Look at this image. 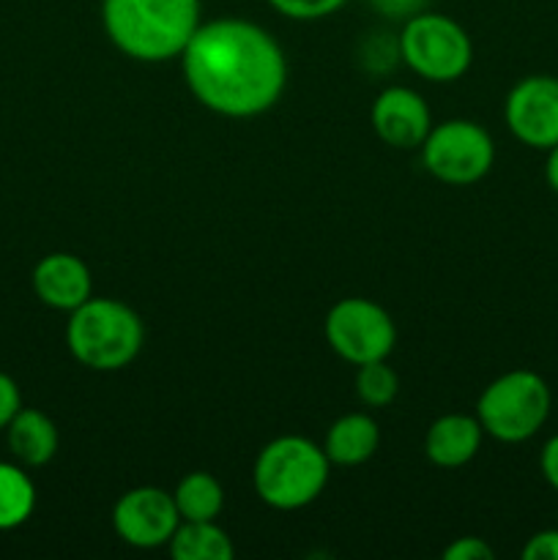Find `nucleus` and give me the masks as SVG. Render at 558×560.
<instances>
[{
  "label": "nucleus",
  "mask_w": 558,
  "mask_h": 560,
  "mask_svg": "<svg viewBox=\"0 0 558 560\" xmlns=\"http://www.w3.org/2000/svg\"><path fill=\"white\" fill-rule=\"evenodd\" d=\"M523 560H558V528L539 530L523 547Z\"/></svg>",
  "instance_id": "4be33fe9"
},
{
  "label": "nucleus",
  "mask_w": 558,
  "mask_h": 560,
  "mask_svg": "<svg viewBox=\"0 0 558 560\" xmlns=\"http://www.w3.org/2000/svg\"><path fill=\"white\" fill-rule=\"evenodd\" d=\"M492 556H496L492 547L479 536H463L443 550L446 560H492Z\"/></svg>",
  "instance_id": "412c9836"
},
{
  "label": "nucleus",
  "mask_w": 558,
  "mask_h": 560,
  "mask_svg": "<svg viewBox=\"0 0 558 560\" xmlns=\"http://www.w3.org/2000/svg\"><path fill=\"white\" fill-rule=\"evenodd\" d=\"M550 408L553 394L545 377L531 370H512L479 394L476 419L485 435L501 443H523L545 427Z\"/></svg>",
  "instance_id": "39448f33"
},
{
  "label": "nucleus",
  "mask_w": 558,
  "mask_h": 560,
  "mask_svg": "<svg viewBox=\"0 0 558 560\" xmlns=\"http://www.w3.org/2000/svg\"><path fill=\"white\" fill-rule=\"evenodd\" d=\"M481 435L485 430L476 416L446 413L432 421L427 430L425 454L438 468H463L479 454Z\"/></svg>",
  "instance_id": "ddd939ff"
},
{
  "label": "nucleus",
  "mask_w": 558,
  "mask_h": 560,
  "mask_svg": "<svg viewBox=\"0 0 558 560\" xmlns=\"http://www.w3.org/2000/svg\"><path fill=\"white\" fill-rule=\"evenodd\" d=\"M397 392L399 377L386 364V359L361 364L359 372H356V394H359L361 405H367V408H386L397 399Z\"/></svg>",
  "instance_id": "6ab92c4d"
},
{
  "label": "nucleus",
  "mask_w": 558,
  "mask_h": 560,
  "mask_svg": "<svg viewBox=\"0 0 558 560\" xmlns=\"http://www.w3.org/2000/svg\"><path fill=\"white\" fill-rule=\"evenodd\" d=\"M372 5L386 16H414L419 14L425 0H372Z\"/></svg>",
  "instance_id": "393cba45"
},
{
  "label": "nucleus",
  "mask_w": 558,
  "mask_h": 560,
  "mask_svg": "<svg viewBox=\"0 0 558 560\" xmlns=\"http://www.w3.org/2000/svg\"><path fill=\"white\" fill-rule=\"evenodd\" d=\"M496 162V145L487 129L465 118L432 126L421 142V164L432 178L449 186H470L485 178Z\"/></svg>",
  "instance_id": "0eeeda50"
},
{
  "label": "nucleus",
  "mask_w": 558,
  "mask_h": 560,
  "mask_svg": "<svg viewBox=\"0 0 558 560\" xmlns=\"http://www.w3.org/2000/svg\"><path fill=\"white\" fill-rule=\"evenodd\" d=\"M181 69L191 96L224 118L268 113L288 82L284 52L271 33L235 16L200 22L181 52Z\"/></svg>",
  "instance_id": "f257e3e1"
},
{
  "label": "nucleus",
  "mask_w": 558,
  "mask_h": 560,
  "mask_svg": "<svg viewBox=\"0 0 558 560\" xmlns=\"http://www.w3.org/2000/svg\"><path fill=\"white\" fill-rule=\"evenodd\" d=\"M170 556L175 560H230L235 556V547L213 520H202V523L181 520L170 539Z\"/></svg>",
  "instance_id": "dca6fc26"
},
{
  "label": "nucleus",
  "mask_w": 558,
  "mask_h": 560,
  "mask_svg": "<svg viewBox=\"0 0 558 560\" xmlns=\"http://www.w3.org/2000/svg\"><path fill=\"white\" fill-rule=\"evenodd\" d=\"M175 509H178L184 523H202V520H217L224 506V490L211 474L195 470L186 474L173 490Z\"/></svg>",
  "instance_id": "f3484780"
},
{
  "label": "nucleus",
  "mask_w": 558,
  "mask_h": 560,
  "mask_svg": "<svg viewBox=\"0 0 558 560\" xmlns=\"http://www.w3.org/2000/svg\"><path fill=\"white\" fill-rule=\"evenodd\" d=\"M377 446H381L377 421L367 413H345L328 427L323 452L332 465L356 468V465H364L377 452Z\"/></svg>",
  "instance_id": "2eb2a0df"
},
{
  "label": "nucleus",
  "mask_w": 558,
  "mask_h": 560,
  "mask_svg": "<svg viewBox=\"0 0 558 560\" xmlns=\"http://www.w3.org/2000/svg\"><path fill=\"white\" fill-rule=\"evenodd\" d=\"M372 129L388 148H397V151L421 148L432 129L430 107L421 93L392 85L377 93L372 102Z\"/></svg>",
  "instance_id": "9b49d317"
},
{
  "label": "nucleus",
  "mask_w": 558,
  "mask_h": 560,
  "mask_svg": "<svg viewBox=\"0 0 558 560\" xmlns=\"http://www.w3.org/2000/svg\"><path fill=\"white\" fill-rule=\"evenodd\" d=\"M33 293L49 310L74 312L93 293L91 268L69 252L44 255L33 268Z\"/></svg>",
  "instance_id": "f8f14e48"
},
{
  "label": "nucleus",
  "mask_w": 558,
  "mask_h": 560,
  "mask_svg": "<svg viewBox=\"0 0 558 560\" xmlns=\"http://www.w3.org/2000/svg\"><path fill=\"white\" fill-rule=\"evenodd\" d=\"M323 334L334 353L348 364H370L392 355L397 345V328L392 315L370 299H342L328 310Z\"/></svg>",
  "instance_id": "6e6552de"
},
{
  "label": "nucleus",
  "mask_w": 558,
  "mask_h": 560,
  "mask_svg": "<svg viewBox=\"0 0 558 560\" xmlns=\"http://www.w3.org/2000/svg\"><path fill=\"white\" fill-rule=\"evenodd\" d=\"M9 448L22 468H42L58 454V427L36 408H20L5 427Z\"/></svg>",
  "instance_id": "4468645a"
},
{
  "label": "nucleus",
  "mask_w": 558,
  "mask_h": 560,
  "mask_svg": "<svg viewBox=\"0 0 558 560\" xmlns=\"http://www.w3.org/2000/svg\"><path fill=\"white\" fill-rule=\"evenodd\" d=\"M397 52L410 71L432 82H454L470 69L474 44L452 16L419 11L399 31Z\"/></svg>",
  "instance_id": "423d86ee"
},
{
  "label": "nucleus",
  "mask_w": 558,
  "mask_h": 560,
  "mask_svg": "<svg viewBox=\"0 0 558 560\" xmlns=\"http://www.w3.org/2000/svg\"><path fill=\"white\" fill-rule=\"evenodd\" d=\"M22 408V394L16 386L14 377H9L5 372H0V430L9 427V421L14 419L16 410Z\"/></svg>",
  "instance_id": "5701e85b"
},
{
  "label": "nucleus",
  "mask_w": 558,
  "mask_h": 560,
  "mask_svg": "<svg viewBox=\"0 0 558 560\" xmlns=\"http://www.w3.org/2000/svg\"><path fill=\"white\" fill-rule=\"evenodd\" d=\"M326 452L310 438L282 435L257 454L252 485L257 498L277 512H295L323 495L328 485Z\"/></svg>",
  "instance_id": "20e7f679"
},
{
  "label": "nucleus",
  "mask_w": 558,
  "mask_h": 560,
  "mask_svg": "<svg viewBox=\"0 0 558 560\" xmlns=\"http://www.w3.org/2000/svg\"><path fill=\"white\" fill-rule=\"evenodd\" d=\"M36 509V487L22 465L0 463V530H14L31 520Z\"/></svg>",
  "instance_id": "a211bd4d"
},
{
  "label": "nucleus",
  "mask_w": 558,
  "mask_h": 560,
  "mask_svg": "<svg viewBox=\"0 0 558 560\" xmlns=\"http://www.w3.org/2000/svg\"><path fill=\"white\" fill-rule=\"evenodd\" d=\"M545 180L553 191L558 195V145H553L547 151V162H545Z\"/></svg>",
  "instance_id": "a878e982"
},
{
  "label": "nucleus",
  "mask_w": 558,
  "mask_h": 560,
  "mask_svg": "<svg viewBox=\"0 0 558 560\" xmlns=\"http://www.w3.org/2000/svg\"><path fill=\"white\" fill-rule=\"evenodd\" d=\"M66 345L82 366L96 372H118L140 355L146 326L131 306L118 299H88L69 312Z\"/></svg>",
  "instance_id": "7ed1b4c3"
},
{
  "label": "nucleus",
  "mask_w": 558,
  "mask_h": 560,
  "mask_svg": "<svg viewBox=\"0 0 558 560\" xmlns=\"http://www.w3.org/2000/svg\"><path fill=\"white\" fill-rule=\"evenodd\" d=\"M274 11H279L288 20L299 22H312L323 20V16H332L334 11L342 9L348 0H266Z\"/></svg>",
  "instance_id": "aec40b11"
},
{
  "label": "nucleus",
  "mask_w": 558,
  "mask_h": 560,
  "mask_svg": "<svg viewBox=\"0 0 558 560\" xmlns=\"http://www.w3.org/2000/svg\"><path fill=\"white\" fill-rule=\"evenodd\" d=\"M509 131L534 151L558 145V77H523L503 104Z\"/></svg>",
  "instance_id": "1a4fd4ad"
},
{
  "label": "nucleus",
  "mask_w": 558,
  "mask_h": 560,
  "mask_svg": "<svg viewBox=\"0 0 558 560\" xmlns=\"http://www.w3.org/2000/svg\"><path fill=\"white\" fill-rule=\"evenodd\" d=\"M539 470H542V479L558 492V435H553L550 441L542 446L539 454Z\"/></svg>",
  "instance_id": "b1692460"
},
{
  "label": "nucleus",
  "mask_w": 558,
  "mask_h": 560,
  "mask_svg": "<svg viewBox=\"0 0 558 560\" xmlns=\"http://www.w3.org/2000/svg\"><path fill=\"white\" fill-rule=\"evenodd\" d=\"M102 25L126 58L164 63L200 27V0H102Z\"/></svg>",
  "instance_id": "f03ea898"
},
{
  "label": "nucleus",
  "mask_w": 558,
  "mask_h": 560,
  "mask_svg": "<svg viewBox=\"0 0 558 560\" xmlns=\"http://www.w3.org/2000/svg\"><path fill=\"white\" fill-rule=\"evenodd\" d=\"M181 514L173 495L159 487H135L124 492L113 509V528L120 541L137 550H156L170 545Z\"/></svg>",
  "instance_id": "9d476101"
}]
</instances>
